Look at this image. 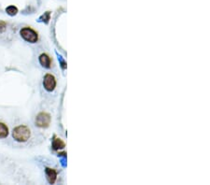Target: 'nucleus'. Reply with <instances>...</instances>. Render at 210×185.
I'll return each instance as SVG.
<instances>
[{"label":"nucleus","instance_id":"nucleus-1","mask_svg":"<svg viewBox=\"0 0 210 185\" xmlns=\"http://www.w3.org/2000/svg\"><path fill=\"white\" fill-rule=\"evenodd\" d=\"M12 136L15 140H17L19 142H25L29 139V137L31 136L30 129L25 125L17 126L13 130Z\"/></svg>","mask_w":210,"mask_h":185},{"label":"nucleus","instance_id":"nucleus-2","mask_svg":"<svg viewBox=\"0 0 210 185\" xmlns=\"http://www.w3.org/2000/svg\"><path fill=\"white\" fill-rule=\"evenodd\" d=\"M21 36L23 37V40L31 42V43H35L38 40V36L37 33L36 32L35 30H33L32 28L30 27H25L21 30Z\"/></svg>","mask_w":210,"mask_h":185},{"label":"nucleus","instance_id":"nucleus-3","mask_svg":"<svg viewBox=\"0 0 210 185\" xmlns=\"http://www.w3.org/2000/svg\"><path fill=\"white\" fill-rule=\"evenodd\" d=\"M50 123H51V116L48 113L40 112L36 117V125H37L38 127L46 128L50 125Z\"/></svg>","mask_w":210,"mask_h":185},{"label":"nucleus","instance_id":"nucleus-4","mask_svg":"<svg viewBox=\"0 0 210 185\" xmlns=\"http://www.w3.org/2000/svg\"><path fill=\"white\" fill-rule=\"evenodd\" d=\"M43 85H44V88L49 91V92H51L55 89V86H56V81H55V78L51 75V74H47L45 75L44 77V80H43Z\"/></svg>","mask_w":210,"mask_h":185},{"label":"nucleus","instance_id":"nucleus-5","mask_svg":"<svg viewBox=\"0 0 210 185\" xmlns=\"http://www.w3.org/2000/svg\"><path fill=\"white\" fill-rule=\"evenodd\" d=\"M46 175L50 183H54L57 179V172L51 168H46Z\"/></svg>","mask_w":210,"mask_h":185},{"label":"nucleus","instance_id":"nucleus-6","mask_svg":"<svg viewBox=\"0 0 210 185\" xmlns=\"http://www.w3.org/2000/svg\"><path fill=\"white\" fill-rule=\"evenodd\" d=\"M39 62L42 66L46 67V68H49L51 67V60L50 58V56L46 53H42V54L39 56Z\"/></svg>","mask_w":210,"mask_h":185},{"label":"nucleus","instance_id":"nucleus-7","mask_svg":"<svg viewBox=\"0 0 210 185\" xmlns=\"http://www.w3.org/2000/svg\"><path fill=\"white\" fill-rule=\"evenodd\" d=\"M52 147L54 150H60L65 148V143L64 141L60 139V138H54L52 141Z\"/></svg>","mask_w":210,"mask_h":185},{"label":"nucleus","instance_id":"nucleus-8","mask_svg":"<svg viewBox=\"0 0 210 185\" xmlns=\"http://www.w3.org/2000/svg\"><path fill=\"white\" fill-rule=\"evenodd\" d=\"M9 135V128L3 122H0V138L7 137Z\"/></svg>","mask_w":210,"mask_h":185},{"label":"nucleus","instance_id":"nucleus-9","mask_svg":"<svg viewBox=\"0 0 210 185\" xmlns=\"http://www.w3.org/2000/svg\"><path fill=\"white\" fill-rule=\"evenodd\" d=\"M6 11L7 13L10 15V16H14V15H16L17 12H18V9L16 7H14V6H10V7H7V9H6Z\"/></svg>","mask_w":210,"mask_h":185},{"label":"nucleus","instance_id":"nucleus-10","mask_svg":"<svg viewBox=\"0 0 210 185\" xmlns=\"http://www.w3.org/2000/svg\"><path fill=\"white\" fill-rule=\"evenodd\" d=\"M5 29H6V22L0 21V33L4 32Z\"/></svg>","mask_w":210,"mask_h":185},{"label":"nucleus","instance_id":"nucleus-11","mask_svg":"<svg viewBox=\"0 0 210 185\" xmlns=\"http://www.w3.org/2000/svg\"><path fill=\"white\" fill-rule=\"evenodd\" d=\"M41 19H46V20H45V22H48L49 20H50V12L47 11V12L43 15V16L41 17Z\"/></svg>","mask_w":210,"mask_h":185}]
</instances>
